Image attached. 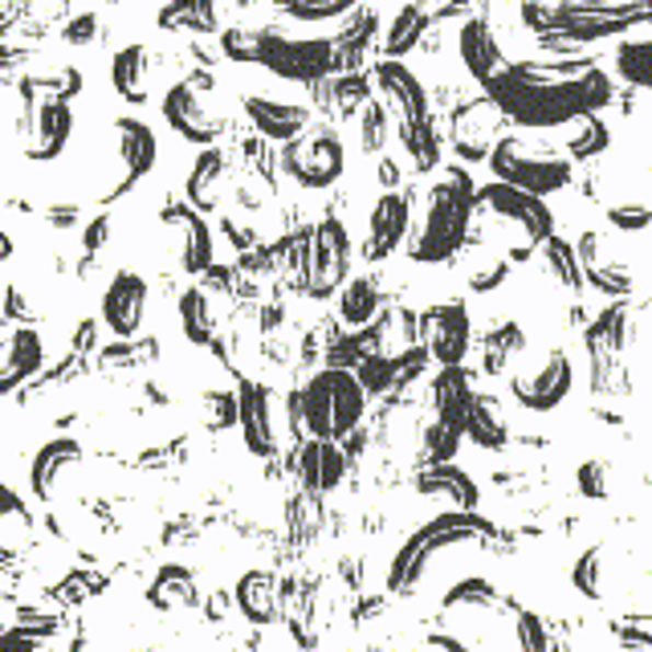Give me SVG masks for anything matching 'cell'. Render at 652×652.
<instances>
[{
	"mask_svg": "<svg viewBox=\"0 0 652 652\" xmlns=\"http://www.w3.org/2000/svg\"><path fill=\"white\" fill-rule=\"evenodd\" d=\"M94 30H99V16H94V13L78 16V21H70V25H66V42H70V45H90V42H94Z\"/></svg>",
	"mask_w": 652,
	"mask_h": 652,
	"instance_id": "44",
	"label": "cell"
},
{
	"mask_svg": "<svg viewBox=\"0 0 652 652\" xmlns=\"http://www.w3.org/2000/svg\"><path fill=\"white\" fill-rule=\"evenodd\" d=\"M13 253V241H9V232L0 229V258H9Z\"/></svg>",
	"mask_w": 652,
	"mask_h": 652,
	"instance_id": "47",
	"label": "cell"
},
{
	"mask_svg": "<svg viewBox=\"0 0 652 652\" xmlns=\"http://www.w3.org/2000/svg\"><path fill=\"white\" fill-rule=\"evenodd\" d=\"M424 30H428V13H424V4H404V9L396 13V21H391L388 37H384V49L396 58V54H404V49H412V45L421 42Z\"/></svg>",
	"mask_w": 652,
	"mask_h": 652,
	"instance_id": "34",
	"label": "cell"
},
{
	"mask_svg": "<svg viewBox=\"0 0 652 652\" xmlns=\"http://www.w3.org/2000/svg\"><path fill=\"white\" fill-rule=\"evenodd\" d=\"M106 237H111V220L99 217V220H90V225H87V232H82V245H87V249H99L102 241H106Z\"/></svg>",
	"mask_w": 652,
	"mask_h": 652,
	"instance_id": "45",
	"label": "cell"
},
{
	"mask_svg": "<svg viewBox=\"0 0 652 652\" xmlns=\"http://www.w3.org/2000/svg\"><path fill=\"white\" fill-rule=\"evenodd\" d=\"M469 538H478V526H473V522H465L461 514H445V518L424 522L421 530L408 538L404 547L396 551V559H391L388 587L391 592H412L436 554L457 547V542H469Z\"/></svg>",
	"mask_w": 652,
	"mask_h": 652,
	"instance_id": "6",
	"label": "cell"
},
{
	"mask_svg": "<svg viewBox=\"0 0 652 652\" xmlns=\"http://www.w3.org/2000/svg\"><path fill=\"white\" fill-rule=\"evenodd\" d=\"M115 156H118V175L111 184H102L99 201H118L127 188H135L156 168V160H160V139H156V130L147 127L144 118H118Z\"/></svg>",
	"mask_w": 652,
	"mask_h": 652,
	"instance_id": "10",
	"label": "cell"
},
{
	"mask_svg": "<svg viewBox=\"0 0 652 652\" xmlns=\"http://www.w3.org/2000/svg\"><path fill=\"white\" fill-rule=\"evenodd\" d=\"M497 130H502V111L490 99L465 102L453 118V144L465 160H485L497 144Z\"/></svg>",
	"mask_w": 652,
	"mask_h": 652,
	"instance_id": "17",
	"label": "cell"
},
{
	"mask_svg": "<svg viewBox=\"0 0 652 652\" xmlns=\"http://www.w3.org/2000/svg\"><path fill=\"white\" fill-rule=\"evenodd\" d=\"M571 583H575L583 595L599 599L604 587H608V580H604V551H583L580 563H575V571H571Z\"/></svg>",
	"mask_w": 652,
	"mask_h": 652,
	"instance_id": "39",
	"label": "cell"
},
{
	"mask_svg": "<svg viewBox=\"0 0 652 652\" xmlns=\"http://www.w3.org/2000/svg\"><path fill=\"white\" fill-rule=\"evenodd\" d=\"M473 184L461 168H453L441 184L428 196V208H424V220L416 237H412V258L416 261H445L453 249L465 241V229H469V208H473Z\"/></svg>",
	"mask_w": 652,
	"mask_h": 652,
	"instance_id": "3",
	"label": "cell"
},
{
	"mask_svg": "<svg viewBox=\"0 0 652 652\" xmlns=\"http://www.w3.org/2000/svg\"><path fill=\"white\" fill-rule=\"evenodd\" d=\"M42 359L45 351L33 327H16L9 339H0V396L13 391L16 384H25L42 367Z\"/></svg>",
	"mask_w": 652,
	"mask_h": 652,
	"instance_id": "23",
	"label": "cell"
},
{
	"mask_svg": "<svg viewBox=\"0 0 652 652\" xmlns=\"http://www.w3.org/2000/svg\"><path fill=\"white\" fill-rule=\"evenodd\" d=\"M563 147H567V156L571 160H595L604 147H608V127L599 123V118L592 115V111H575V115L567 118L563 127Z\"/></svg>",
	"mask_w": 652,
	"mask_h": 652,
	"instance_id": "27",
	"label": "cell"
},
{
	"mask_svg": "<svg viewBox=\"0 0 652 652\" xmlns=\"http://www.w3.org/2000/svg\"><path fill=\"white\" fill-rule=\"evenodd\" d=\"M163 25H188V30H213L217 25V0H172L163 9Z\"/></svg>",
	"mask_w": 652,
	"mask_h": 652,
	"instance_id": "36",
	"label": "cell"
},
{
	"mask_svg": "<svg viewBox=\"0 0 652 652\" xmlns=\"http://www.w3.org/2000/svg\"><path fill=\"white\" fill-rule=\"evenodd\" d=\"M163 118H168V127L180 135V139H188V144H201L208 147L217 139V118L204 111V102L196 99V90L188 82H172V87L163 90Z\"/></svg>",
	"mask_w": 652,
	"mask_h": 652,
	"instance_id": "16",
	"label": "cell"
},
{
	"mask_svg": "<svg viewBox=\"0 0 652 652\" xmlns=\"http://www.w3.org/2000/svg\"><path fill=\"white\" fill-rule=\"evenodd\" d=\"M245 115L253 118V127L265 135V139H294L298 130H306L310 123V111L298 106V102L286 99H270V94H249L245 99Z\"/></svg>",
	"mask_w": 652,
	"mask_h": 652,
	"instance_id": "22",
	"label": "cell"
},
{
	"mask_svg": "<svg viewBox=\"0 0 652 652\" xmlns=\"http://www.w3.org/2000/svg\"><path fill=\"white\" fill-rule=\"evenodd\" d=\"M237 428L253 457H274L277 453V428H274V400L270 388L261 384H241L237 391Z\"/></svg>",
	"mask_w": 652,
	"mask_h": 652,
	"instance_id": "15",
	"label": "cell"
},
{
	"mask_svg": "<svg viewBox=\"0 0 652 652\" xmlns=\"http://www.w3.org/2000/svg\"><path fill=\"white\" fill-rule=\"evenodd\" d=\"M412 225V201L404 192H384L371 213H367V237H363V253L367 261H384L391 249H400Z\"/></svg>",
	"mask_w": 652,
	"mask_h": 652,
	"instance_id": "14",
	"label": "cell"
},
{
	"mask_svg": "<svg viewBox=\"0 0 652 652\" xmlns=\"http://www.w3.org/2000/svg\"><path fill=\"white\" fill-rule=\"evenodd\" d=\"M421 490L424 493H449V502L457 510H469L473 502H478V490H473V481L465 478L461 469H449L445 461H436L433 473H424Z\"/></svg>",
	"mask_w": 652,
	"mask_h": 652,
	"instance_id": "33",
	"label": "cell"
},
{
	"mask_svg": "<svg viewBox=\"0 0 652 652\" xmlns=\"http://www.w3.org/2000/svg\"><path fill=\"white\" fill-rule=\"evenodd\" d=\"M575 253H580V265H583L587 286H595V290H604V294H616V298L637 290V270H632V261H628L624 249L611 245L608 232L587 229L580 237Z\"/></svg>",
	"mask_w": 652,
	"mask_h": 652,
	"instance_id": "11",
	"label": "cell"
},
{
	"mask_svg": "<svg viewBox=\"0 0 652 652\" xmlns=\"http://www.w3.org/2000/svg\"><path fill=\"white\" fill-rule=\"evenodd\" d=\"M282 168L302 188H331L334 180L343 175V168H347V151H343V139L327 127L310 130V135L298 130L294 139H286Z\"/></svg>",
	"mask_w": 652,
	"mask_h": 652,
	"instance_id": "7",
	"label": "cell"
},
{
	"mask_svg": "<svg viewBox=\"0 0 652 652\" xmlns=\"http://www.w3.org/2000/svg\"><path fill=\"white\" fill-rule=\"evenodd\" d=\"M265 49V33H245V30H229L225 33V54L237 61H261Z\"/></svg>",
	"mask_w": 652,
	"mask_h": 652,
	"instance_id": "42",
	"label": "cell"
},
{
	"mask_svg": "<svg viewBox=\"0 0 652 652\" xmlns=\"http://www.w3.org/2000/svg\"><path fill=\"white\" fill-rule=\"evenodd\" d=\"M542 265H547V274L554 277V286H563V290H583V265H580V253L575 245H567L563 237H547V245H542Z\"/></svg>",
	"mask_w": 652,
	"mask_h": 652,
	"instance_id": "30",
	"label": "cell"
},
{
	"mask_svg": "<svg viewBox=\"0 0 652 652\" xmlns=\"http://www.w3.org/2000/svg\"><path fill=\"white\" fill-rule=\"evenodd\" d=\"M465 433L478 441L481 449H502L510 441V421L502 404H497V396H478L473 404H469V416H465Z\"/></svg>",
	"mask_w": 652,
	"mask_h": 652,
	"instance_id": "26",
	"label": "cell"
},
{
	"mask_svg": "<svg viewBox=\"0 0 652 652\" xmlns=\"http://www.w3.org/2000/svg\"><path fill=\"white\" fill-rule=\"evenodd\" d=\"M111 87L118 99L144 102L147 99V49L144 45H127L111 58Z\"/></svg>",
	"mask_w": 652,
	"mask_h": 652,
	"instance_id": "28",
	"label": "cell"
},
{
	"mask_svg": "<svg viewBox=\"0 0 652 652\" xmlns=\"http://www.w3.org/2000/svg\"><path fill=\"white\" fill-rule=\"evenodd\" d=\"M204 421L217 433L237 424V396L232 391H204Z\"/></svg>",
	"mask_w": 652,
	"mask_h": 652,
	"instance_id": "41",
	"label": "cell"
},
{
	"mask_svg": "<svg viewBox=\"0 0 652 652\" xmlns=\"http://www.w3.org/2000/svg\"><path fill=\"white\" fill-rule=\"evenodd\" d=\"M424 339H428V351H433V359L441 363V367L461 363L469 343H473L469 310H465L461 302H449V306H441V310H433V314H428V331H424Z\"/></svg>",
	"mask_w": 652,
	"mask_h": 652,
	"instance_id": "18",
	"label": "cell"
},
{
	"mask_svg": "<svg viewBox=\"0 0 652 652\" xmlns=\"http://www.w3.org/2000/svg\"><path fill=\"white\" fill-rule=\"evenodd\" d=\"M359 0H286V9H290L298 21H331V16H343L351 13Z\"/></svg>",
	"mask_w": 652,
	"mask_h": 652,
	"instance_id": "40",
	"label": "cell"
},
{
	"mask_svg": "<svg viewBox=\"0 0 652 652\" xmlns=\"http://www.w3.org/2000/svg\"><path fill=\"white\" fill-rule=\"evenodd\" d=\"M490 168L497 180H506L514 188L538 192V196H551V192L571 184V160L567 156L542 144H530V139H518V135L493 144Z\"/></svg>",
	"mask_w": 652,
	"mask_h": 652,
	"instance_id": "5",
	"label": "cell"
},
{
	"mask_svg": "<svg viewBox=\"0 0 652 652\" xmlns=\"http://www.w3.org/2000/svg\"><path fill=\"white\" fill-rule=\"evenodd\" d=\"M388 127H391V115L384 102H363L359 111V144L367 156H376V151H384V144H388Z\"/></svg>",
	"mask_w": 652,
	"mask_h": 652,
	"instance_id": "37",
	"label": "cell"
},
{
	"mask_svg": "<svg viewBox=\"0 0 652 652\" xmlns=\"http://www.w3.org/2000/svg\"><path fill=\"white\" fill-rule=\"evenodd\" d=\"M147 314V282L130 270H118L111 282H106V294H102V327L118 339H130V334L144 327Z\"/></svg>",
	"mask_w": 652,
	"mask_h": 652,
	"instance_id": "13",
	"label": "cell"
},
{
	"mask_svg": "<svg viewBox=\"0 0 652 652\" xmlns=\"http://www.w3.org/2000/svg\"><path fill=\"white\" fill-rule=\"evenodd\" d=\"M220 175H225V156H220L217 147H204L196 168L188 175V201L192 208H208V204L217 201V184Z\"/></svg>",
	"mask_w": 652,
	"mask_h": 652,
	"instance_id": "31",
	"label": "cell"
},
{
	"mask_svg": "<svg viewBox=\"0 0 652 652\" xmlns=\"http://www.w3.org/2000/svg\"><path fill=\"white\" fill-rule=\"evenodd\" d=\"M351 270V237L343 229V220L327 217L322 225H314L310 241H306V265H302V282L314 298L334 294L347 282Z\"/></svg>",
	"mask_w": 652,
	"mask_h": 652,
	"instance_id": "8",
	"label": "cell"
},
{
	"mask_svg": "<svg viewBox=\"0 0 652 652\" xmlns=\"http://www.w3.org/2000/svg\"><path fill=\"white\" fill-rule=\"evenodd\" d=\"M478 201H481V208H485V213L510 220V225L526 232L530 241H547V237L554 232L551 208L542 204V196H538V192L514 188V184H506V180H502V184H490V188L481 192Z\"/></svg>",
	"mask_w": 652,
	"mask_h": 652,
	"instance_id": "12",
	"label": "cell"
},
{
	"mask_svg": "<svg viewBox=\"0 0 652 652\" xmlns=\"http://www.w3.org/2000/svg\"><path fill=\"white\" fill-rule=\"evenodd\" d=\"M363 408H367V388L359 384V376H351L343 367H327L290 396V421L294 433L343 441L363 421Z\"/></svg>",
	"mask_w": 652,
	"mask_h": 652,
	"instance_id": "1",
	"label": "cell"
},
{
	"mask_svg": "<svg viewBox=\"0 0 652 652\" xmlns=\"http://www.w3.org/2000/svg\"><path fill=\"white\" fill-rule=\"evenodd\" d=\"M506 274H510V261H502L490 249H478V253H469V261H465V277H469V286L478 294L497 290L506 282Z\"/></svg>",
	"mask_w": 652,
	"mask_h": 652,
	"instance_id": "35",
	"label": "cell"
},
{
	"mask_svg": "<svg viewBox=\"0 0 652 652\" xmlns=\"http://www.w3.org/2000/svg\"><path fill=\"white\" fill-rule=\"evenodd\" d=\"M73 130L70 94L54 87L25 82L21 87V115H16V135L30 160H58Z\"/></svg>",
	"mask_w": 652,
	"mask_h": 652,
	"instance_id": "4",
	"label": "cell"
},
{
	"mask_svg": "<svg viewBox=\"0 0 652 652\" xmlns=\"http://www.w3.org/2000/svg\"><path fill=\"white\" fill-rule=\"evenodd\" d=\"M457 49H461V61L465 70L473 73L478 82H493V78H502L506 73V58H502V45H497V33H493L490 21H469L461 30V42H457Z\"/></svg>",
	"mask_w": 652,
	"mask_h": 652,
	"instance_id": "21",
	"label": "cell"
},
{
	"mask_svg": "<svg viewBox=\"0 0 652 652\" xmlns=\"http://www.w3.org/2000/svg\"><path fill=\"white\" fill-rule=\"evenodd\" d=\"M339 314L351 327H367L379 314V286L371 277H351L339 286Z\"/></svg>",
	"mask_w": 652,
	"mask_h": 652,
	"instance_id": "29",
	"label": "cell"
},
{
	"mask_svg": "<svg viewBox=\"0 0 652 652\" xmlns=\"http://www.w3.org/2000/svg\"><path fill=\"white\" fill-rule=\"evenodd\" d=\"M575 384V363L563 351H547L542 359L522 363L510 376V396L518 400L526 412H551L567 400V391Z\"/></svg>",
	"mask_w": 652,
	"mask_h": 652,
	"instance_id": "9",
	"label": "cell"
},
{
	"mask_svg": "<svg viewBox=\"0 0 652 652\" xmlns=\"http://www.w3.org/2000/svg\"><path fill=\"white\" fill-rule=\"evenodd\" d=\"M575 481H580V490L587 493V497H608L611 493L608 461H583L580 473H575Z\"/></svg>",
	"mask_w": 652,
	"mask_h": 652,
	"instance_id": "43",
	"label": "cell"
},
{
	"mask_svg": "<svg viewBox=\"0 0 652 652\" xmlns=\"http://www.w3.org/2000/svg\"><path fill=\"white\" fill-rule=\"evenodd\" d=\"M624 78H632L640 87H652V37H640V42H628L616 58Z\"/></svg>",
	"mask_w": 652,
	"mask_h": 652,
	"instance_id": "38",
	"label": "cell"
},
{
	"mask_svg": "<svg viewBox=\"0 0 652 652\" xmlns=\"http://www.w3.org/2000/svg\"><path fill=\"white\" fill-rule=\"evenodd\" d=\"M168 220L180 229V270L184 274L208 270L213 265V232H208L204 217H196L188 208H175V213H168Z\"/></svg>",
	"mask_w": 652,
	"mask_h": 652,
	"instance_id": "24",
	"label": "cell"
},
{
	"mask_svg": "<svg viewBox=\"0 0 652 652\" xmlns=\"http://www.w3.org/2000/svg\"><path fill=\"white\" fill-rule=\"evenodd\" d=\"M78 461H82V445H78V441H70V436L45 441L30 465V490L37 493L42 502H49V497L58 493L61 478H66L70 469H78Z\"/></svg>",
	"mask_w": 652,
	"mask_h": 652,
	"instance_id": "20",
	"label": "cell"
},
{
	"mask_svg": "<svg viewBox=\"0 0 652 652\" xmlns=\"http://www.w3.org/2000/svg\"><path fill=\"white\" fill-rule=\"evenodd\" d=\"M232 599H237V611H241L249 624L277 620V583L274 575H265V571H245V575L237 580V587H232Z\"/></svg>",
	"mask_w": 652,
	"mask_h": 652,
	"instance_id": "25",
	"label": "cell"
},
{
	"mask_svg": "<svg viewBox=\"0 0 652 652\" xmlns=\"http://www.w3.org/2000/svg\"><path fill=\"white\" fill-rule=\"evenodd\" d=\"M21 514H25L21 497H16L13 490H4V485H0V518H21Z\"/></svg>",
	"mask_w": 652,
	"mask_h": 652,
	"instance_id": "46",
	"label": "cell"
},
{
	"mask_svg": "<svg viewBox=\"0 0 652 652\" xmlns=\"http://www.w3.org/2000/svg\"><path fill=\"white\" fill-rule=\"evenodd\" d=\"M180 327H184V339L204 347V343H213V306L204 298V290H184L180 294Z\"/></svg>",
	"mask_w": 652,
	"mask_h": 652,
	"instance_id": "32",
	"label": "cell"
},
{
	"mask_svg": "<svg viewBox=\"0 0 652 652\" xmlns=\"http://www.w3.org/2000/svg\"><path fill=\"white\" fill-rule=\"evenodd\" d=\"M376 87L384 94L391 123L400 130V144L412 156L416 168H433L441 160V144H436L433 118H428V94L416 82V73L400 66V61H384L376 70Z\"/></svg>",
	"mask_w": 652,
	"mask_h": 652,
	"instance_id": "2",
	"label": "cell"
},
{
	"mask_svg": "<svg viewBox=\"0 0 652 652\" xmlns=\"http://www.w3.org/2000/svg\"><path fill=\"white\" fill-rule=\"evenodd\" d=\"M347 473V453L339 449V441H322L310 436L298 449V481L310 493H331Z\"/></svg>",
	"mask_w": 652,
	"mask_h": 652,
	"instance_id": "19",
	"label": "cell"
}]
</instances>
